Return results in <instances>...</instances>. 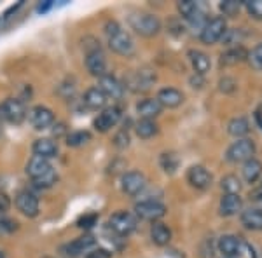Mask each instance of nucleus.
Returning <instances> with one entry per match:
<instances>
[{
    "mask_svg": "<svg viewBox=\"0 0 262 258\" xmlns=\"http://www.w3.org/2000/svg\"><path fill=\"white\" fill-rule=\"evenodd\" d=\"M250 201L253 202V208L262 209V187H260V189H257L255 192H252Z\"/></svg>",
    "mask_w": 262,
    "mask_h": 258,
    "instance_id": "a18cd8bd",
    "label": "nucleus"
},
{
    "mask_svg": "<svg viewBox=\"0 0 262 258\" xmlns=\"http://www.w3.org/2000/svg\"><path fill=\"white\" fill-rule=\"evenodd\" d=\"M253 154H255V143L248 138H242V139H236L234 143L227 149L226 152V159L229 162H247V160L253 159Z\"/></svg>",
    "mask_w": 262,
    "mask_h": 258,
    "instance_id": "20e7f679",
    "label": "nucleus"
},
{
    "mask_svg": "<svg viewBox=\"0 0 262 258\" xmlns=\"http://www.w3.org/2000/svg\"><path fill=\"white\" fill-rule=\"evenodd\" d=\"M227 32V23L222 16H215V18L208 19L203 27V30L200 32V40L205 45H213L219 40H222V37Z\"/></svg>",
    "mask_w": 262,
    "mask_h": 258,
    "instance_id": "7ed1b4c3",
    "label": "nucleus"
},
{
    "mask_svg": "<svg viewBox=\"0 0 262 258\" xmlns=\"http://www.w3.org/2000/svg\"><path fill=\"white\" fill-rule=\"evenodd\" d=\"M217 249L222 253L224 258H238L243 253V243L239 238L232 234L221 236L217 241Z\"/></svg>",
    "mask_w": 262,
    "mask_h": 258,
    "instance_id": "f8f14e48",
    "label": "nucleus"
},
{
    "mask_svg": "<svg viewBox=\"0 0 262 258\" xmlns=\"http://www.w3.org/2000/svg\"><path fill=\"white\" fill-rule=\"evenodd\" d=\"M222 40L226 45H232V48H236L238 44H242V30H238V28H231V30L226 32V35L222 37Z\"/></svg>",
    "mask_w": 262,
    "mask_h": 258,
    "instance_id": "4c0bfd02",
    "label": "nucleus"
},
{
    "mask_svg": "<svg viewBox=\"0 0 262 258\" xmlns=\"http://www.w3.org/2000/svg\"><path fill=\"white\" fill-rule=\"evenodd\" d=\"M14 202H16V208H18L25 217L35 218L37 215H39L40 206H39V199H37L35 194L28 192V190H21V192H18V196H16Z\"/></svg>",
    "mask_w": 262,
    "mask_h": 258,
    "instance_id": "9b49d317",
    "label": "nucleus"
},
{
    "mask_svg": "<svg viewBox=\"0 0 262 258\" xmlns=\"http://www.w3.org/2000/svg\"><path fill=\"white\" fill-rule=\"evenodd\" d=\"M177 9H179L182 18H185L189 21L198 11H201V7H200V4L192 2V0H182V2L177 4Z\"/></svg>",
    "mask_w": 262,
    "mask_h": 258,
    "instance_id": "2f4dec72",
    "label": "nucleus"
},
{
    "mask_svg": "<svg viewBox=\"0 0 262 258\" xmlns=\"http://www.w3.org/2000/svg\"><path fill=\"white\" fill-rule=\"evenodd\" d=\"M28 119H30V124L35 129H48L49 126L54 124V113L53 110H49L48 107H33L28 113Z\"/></svg>",
    "mask_w": 262,
    "mask_h": 258,
    "instance_id": "dca6fc26",
    "label": "nucleus"
},
{
    "mask_svg": "<svg viewBox=\"0 0 262 258\" xmlns=\"http://www.w3.org/2000/svg\"><path fill=\"white\" fill-rule=\"evenodd\" d=\"M135 215L142 220H149V222H158L166 215V206L163 202L156 201V199H145L135 204Z\"/></svg>",
    "mask_w": 262,
    "mask_h": 258,
    "instance_id": "39448f33",
    "label": "nucleus"
},
{
    "mask_svg": "<svg viewBox=\"0 0 262 258\" xmlns=\"http://www.w3.org/2000/svg\"><path fill=\"white\" fill-rule=\"evenodd\" d=\"M191 84H192V87H194V89H196V87H198V89H200V87H203L201 86V84H203V77H201V75H194V77L191 79Z\"/></svg>",
    "mask_w": 262,
    "mask_h": 258,
    "instance_id": "de8ad7c7",
    "label": "nucleus"
},
{
    "mask_svg": "<svg viewBox=\"0 0 262 258\" xmlns=\"http://www.w3.org/2000/svg\"><path fill=\"white\" fill-rule=\"evenodd\" d=\"M95 244H96L95 236L84 234V236H81V238L74 239L72 243L61 246V251H63V255H67V256H79L81 253L91 251V249L95 248Z\"/></svg>",
    "mask_w": 262,
    "mask_h": 258,
    "instance_id": "2eb2a0df",
    "label": "nucleus"
},
{
    "mask_svg": "<svg viewBox=\"0 0 262 258\" xmlns=\"http://www.w3.org/2000/svg\"><path fill=\"white\" fill-rule=\"evenodd\" d=\"M163 107L159 105L158 100L154 98H147V100H142L138 101L137 105V113L140 115V119H152L154 121L156 117L161 113Z\"/></svg>",
    "mask_w": 262,
    "mask_h": 258,
    "instance_id": "393cba45",
    "label": "nucleus"
},
{
    "mask_svg": "<svg viewBox=\"0 0 262 258\" xmlns=\"http://www.w3.org/2000/svg\"><path fill=\"white\" fill-rule=\"evenodd\" d=\"M33 154L37 157H42V159H51V157H56L58 154V143L53 142L51 138H39L33 142V147H32Z\"/></svg>",
    "mask_w": 262,
    "mask_h": 258,
    "instance_id": "412c9836",
    "label": "nucleus"
},
{
    "mask_svg": "<svg viewBox=\"0 0 262 258\" xmlns=\"http://www.w3.org/2000/svg\"><path fill=\"white\" fill-rule=\"evenodd\" d=\"M243 201L239 194H224L219 204V213L221 217H234V215L242 213Z\"/></svg>",
    "mask_w": 262,
    "mask_h": 258,
    "instance_id": "a211bd4d",
    "label": "nucleus"
},
{
    "mask_svg": "<svg viewBox=\"0 0 262 258\" xmlns=\"http://www.w3.org/2000/svg\"><path fill=\"white\" fill-rule=\"evenodd\" d=\"M227 133L231 134V136L242 139L243 136H247L248 133H250V122H248L247 117H234V119H231L227 122Z\"/></svg>",
    "mask_w": 262,
    "mask_h": 258,
    "instance_id": "cd10ccee",
    "label": "nucleus"
},
{
    "mask_svg": "<svg viewBox=\"0 0 262 258\" xmlns=\"http://www.w3.org/2000/svg\"><path fill=\"white\" fill-rule=\"evenodd\" d=\"M16 225H18V223H16L14 220L0 215V234H11V232L16 230Z\"/></svg>",
    "mask_w": 262,
    "mask_h": 258,
    "instance_id": "a19ab883",
    "label": "nucleus"
},
{
    "mask_svg": "<svg viewBox=\"0 0 262 258\" xmlns=\"http://www.w3.org/2000/svg\"><path fill=\"white\" fill-rule=\"evenodd\" d=\"M131 30H135L142 37H154L161 32V21L158 16L149 12H135L128 18Z\"/></svg>",
    "mask_w": 262,
    "mask_h": 258,
    "instance_id": "f03ea898",
    "label": "nucleus"
},
{
    "mask_svg": "<svg viewBox=\"0 0 262 258\" xmlns=\"http://www.w3.org/2000/svg\"><path fill=\"white\" fill-rule=\"evenodd\" d=\"M51 171H53V166H51L49 160L37 157V155H33L27 164V175L33 180V183L42 180L44 176H48Z\"/></svg>",
    "mask_w": 262,
    "mask_h": 258,
    "instance_id": "f3484780",
    "label": "nucleus"
},
{
    "mask_svg": "<svg viewBox=\"0 0 262 258\" xmlns=\"http://www.w3.org/2000/svg\"><path fill=\"white\" fill-rule=\"evenodd\" d=\"M114 145L117 147V149H126V147L129 145V133L128 129H121L119 133L116 134V138H114Z\"/></svg>",
    "mask_w": 262,
    "mask_h": 258,
    "instance_id": "79ce46f5",
    "label": "nucleus"
},
{
    "mask_svg": "<svg viewBox=\"0 0 262 258\" xmlns=\"http://www.w3.org/2000/svg\"><path fill=\"white\" fill-rule=\"evenodd\" d=\"M242 175H243V180L247 181V183H250V185L255 183L262 175V162L260 160H257L255 157L247 160V162L243 164Z\"/></svg>",
    "mask_w": 262,
    "mask_h": 258,
    "instance_id": "c85d7f7f",
    "label": "nucleus"
},
{
    "mask_svg": "<svg viewBox=\"0 0 262 258\" xmlns=\"http://www.w3.org/2000/svg\"><path fill=\"white\" fill-rule=\"evenodd\" d=\"M154 82H156V72H152L149 68H142L135 72V74H131L124 80V86L135 92H145L150 89Z\"/></svg>",
    "mask_w": 262,
    "mask_h": 258,
    "instance_id": "423d86ee",
    "label": "nucleus"
},
{
    "mask_svg": "<svg viewBox=\"0 0 262 258\" xmlns=\"http://www.w3.org/2000/svg\"><path fill=\"white\" fill-rule=\"evenodd\" d=\"M107 96L103 95V91L100 87H90L84 95V105L90 110H100L107 105Z\"/></svg>",
    "mask_w": 262,
    "mask_h": 258,
    "instance_id": "bb28decb",
    "label": "nucleus"
},
{
    "mask_svg": "<svg viewBox=\"0 0 262 258\" xmlns=\"http://www.w3.org/2000/svg\"><path fill=\"white\" fill-rule=\"evenodd\" d=\"M243 2H238V0H224V2H221V11L224 16H229V18H234L236 14L239 12V9H242Z\"/></svg>",
    "mask_w": 262,
    "mask_h": 258,
    "instance_id": "f704fd0d",
    "label": "nucleus"
},
{
    "mask_svg": "<svg viewBox=\"0 0 262 258\" xmlns=\"http://www.w3.org/2000/svg\"><path fill=\"white\" fill-rule=\"evenodd\" d=\"M105 35H107L108 48L114 53L121 54L124 58H129L135 54V42L131 39V35L124 28L121 27L117 21H107L105 25Z\"/></svg>",
    "mask_w": 262,
    "mask_h": 258,
    "instance_id": "f257e3e1",
    "label": "nucleus"
},
{
    "mask_svg": "<svg viewBox=\"0 0 262 258\" xmlns=\"http://www.w3.org/2000/svg\"><path fill=\"white\" fill-rule=\"evenodd\" d=\"M100 89L103 91V95L107 98H112V100H121L122 95H124V86L117 80L114 75H103L100 79Z\"/></svg>",
    "mask_w": 262,
    "mask_h": 258,
    "instance_id": "6ab92c4d",
    "label": "nucleus"
},
{
    "mask_svg": "<svg viewBox=\"0 0 262 258\" xmlns=\"http://www.w3.org/2000/svg\"><path fill=\"white\" fill-rule=\"evenodd\" d=\"M112 253L105 248H93L91 251L86 253V258H111Z\"/></svg>",
    "mask_w": 262,
    "mask_h": 258,
    "instance_id": "37998d69",
    "label": "nucleus"
},
{
    "mask_svg": "<svg viewBox=\"0 0 262 258\" xmlns=\"http://www.w3.org/2000/svg\"><path fill=\"white\" fill-rule=\"evenodd\" d=\"M86 68L93 77L101 79L103 75H107V60L100 45L86 51Z\"/></svg>",
    "mask_w": 262,
    "mask_h": 258,
    "instance_id": "1a4fd4ad",
    "label": "nucleus"
},
{
    "mask_svg": "<svg viewBox=\"0 0 262 258\" xmlns=\"http://www.w3.org/2000/svg\"><path fill=\"white\" fill-rule=\"evenodd\" d=\"M248 60V51L243 45H236V48H229L221 54V65L222 66H234L238 63Z\"/></svg>",
    "mask_w": 262,
    "mask_h": 258,
    "instance_id": "4be33fe9",
    "label": "nucleus"
},
{
    "mask_svg": "<svg viewBox=\"0 0 262 258\" xmlns=\"http://www.w3.org/2000/svg\"><path fill=\"white\" fill-rule=\"evenodd\" d=\"M108 227L117 236H129L137 228V217L128 211H117L108 218Z\"/></svg>",
    "mask_w": 262,
    "mask_h": 258,
    "instance_id": "0eeeda50",
    "label": "nucleus"
},
{
    "mask_svg": "<svg viewBox=\"0 0 262 258\" xmlns=\"http://www.w3.org/2000/svg\"><path fill=\"white\" fill-rule=\"evenodd\" d=\"M90 142H91L90 131H74V133H70L69 136H67V145L74 147V149L86 145V143H90Z\"/></svg>",
    "mask_w": 262,
    "mask_h": 258,
    "instance_id": "7c9ffc66",
    "label": "nucleus"
},
{
    "mask_svg": "<svg viewBox=\"0 0 262 258\" xmlns=\"http://www.w3.org/2000/svg\"><path fill=\"white\" fill-rule=\"evenodd\" d=\"M96 222H98V215L88 213V215H82V217L77 220V227L84 228V230H90V228L96 225Z\"/></svg>",
    "mask_w": 262,
    "mask_h": 258,
    "instance_id": "58836bf2",
    "label": "nucleus"
},
{
    "mask_svg": "<svg viewBox=\"0 0 262 258\" xmlns=\"http://www.w3.org/2000/svg\"><path fill=\"white\" fill-rule=\"evenodd\" d=\"M159 162H161V168L166 173H175L180 160L177 157V154H173V152H164L161 155V159H159Z\"/></svg>",
    "mask_w": 262,
    "mask_h": 258,
    "instance_id": "72a5a7b5",
    "label": "nucleus"
},
{
    "mask_svg": "<svg viewBox=\"0 0 262 258\" xmlns=\"http://www.w3.org/2000/svg\"><path fill=\"white\" fill-rule=\"evenodd\" d=\"M0 117L11 122V124H21L27 117V110H25V105L19 100L9 98L0 105Z\"/></svg>",
    "mask_w": 262,
    "mask_h": 258,
    "instance_id": "6e6552de",
    "label": "nucleus"
},
{
    "mask_svg": "<svg viewBox=\"0 0 262 258\" xmlns=\"http://www.w3.org/2000/svg\"><path fill=\"white\" fill-rule=\"evenodd\" d=\"M215 256V243L212 238H206L201 244V258H213Z\"/></svg>",
    "mask_w": 262,
    "mask_h": 258,
    "instance_id": "ea45409f",
    "label": "nucleus"
},
{
    "mask_svg": "<svg viewBox=\"0 0 262 258\" xmlns=\"http://www.w3.org/2000/svg\"><path fill=\"white\" fill-rule=\"evenodd\" d=\"M187 181L191 183V187L198 190H206L212 187L213 176L205 166H191L187 171Z\"/></svg>",
    "mask_w": 262,
    "mask_h": 258,
    "instance_id": "4468645a",
    "label": "nucleus"
},
{
    "mask_svg": "<svg viewBox=\"0 0 262 258\" xmlns=\"http://www.w3.org/2000/svg\"><path fill=\"white\" fill-rule=\"evenodd\" d=\"M53 6H54V4H53V0H46L44 4H40V6L37 7V11H39L40 14H42V12H48V11L51 9V7H53Z\"/></svg>",
    "mask_w": 262,
    "mask_h": 258,
    "instance_id": "49530a36",
    "label": "nucleus"
},
{
    "mask_svg": "<svg viewBox=\"0 0 262 258\" xmlns=\"http://www.w3.org/2000/svg\"><path fill=\"white\" fill-rule=\"evenodd\" d=\"M121 115H122V112L119 107H108L96 117L93 126H95V129L98 131V133H107V131H111L114 126L121 121Z\"/></svg>",
    "mask_w": 262,
    "mask_h": 258,
    "instance_id": "ddd939ff",
    "label": "nucleus"
},
{
    "mask_svg": "<svg viewBox=\"0 0 262 258\" xmlns=\"http://www.w3.org/2000/svg\"><path fill=\"white\" fill-rule=\"evenodd\" d=\"M248 63L253 70L262 72V42L257 44L250 53H248Z\"/></svg>",
    "mask_w": 262,
    "mask_h": 258,
    "instance_id": "c9c22d12",
    "label": "nucleus"
},
{
    "mask_svg": "<svg viewBox=\"0 0 262 258\" xmlns=\"http://www.w3.org/2000/svg\"><path fill=\"white\" fill-rule=\"evenodd\" d=\"M0 258H6V255H4V251H0Z\"/></svg>",
    "mask_w": 262,
    "mask_h": 258,
    "instance_id": "8fccbe9b",
    "label": "nucleus"
},
{
    "mask_svg": "<svg viewBox=\"0 0 262 258\" xmlns=\"http://www.w3.org/2000/svg\"><path fill=\"white\" fill-rule=\"evenodd\" d=\"M150 239L156 246H166L171 241V230L161 222H154L150 227Z\"/></svg>",
    "mask_w": 262,
    "mask_h": 258,
    "instance_id": "a878e982",
    "label": "nucleus"
},
{
    "mask_svg": "<svg viewBox=\"0 0 262 258\" xmlns=\"http://www.w3.org/2000/svg\"><path fill=\"white\" fill-rule=\"evenodd\" d=\"M221 187L224 194H239L242 190V181L236 175H227L221 180Z\"/></svg>",
    "mask_w": 262,
    "mask_h": 258,
    "instance_id": "473e14b6",
    "label": "nucleus"
},
{
    "mask_svg": "<svg viewBox=\"0 0 262 258\" xmlns=\"http://www.w3.org/2000/svg\"><path fill=\"white\" fill-rule=\"evenodd\" d=\"M239 220H242V225L248 230H262V209L259 208L252 206V208L242 211Z\"/></svg>",
    "mask_w": 262,
    "mask_h": 258,
    "instance_id": "b1692460",
    "label": "nucleus"
},
{
    "mask_svg": "<svg viewBox=\"0 0 262 258\" xmlns=\"http://www.w3.org/2000/svg\"><path fill=\"white\" fill-rule=\"evenodd\" d=\"M156 100L159 101L161 107H166V108H177L184 103V95L182 91L175 89V87H163L161 91L158 92Z\"/></svg>",
    "mask_w": 262,
    "mask_h": 258,
    "instance_id": "aec40b11",
    "label": "nucleus"
},
{
    "mask_svg": "<svg viewBox=\"0 0 262 258\" xmlns=\"http://www.w3.org/2000/svg\"><path fill=\"white\" fill-rule=\"evenodd\" d=\"M189 60H191V65L194 72H196L198 75H206L210 72V68H212V61H210L208 54H205L203 51H189Z\"/></svg>",
    "mask_w": 262,
    "mask_h": 258,
    "instance_id": "5701e85b",
    "label": "nucleus"
},
{
    "mask_svg": "<svg viewBox=\"0 0 262 258\" xmlns=\"http://www.w3.org/2000/svg\"><path fill=\"white\" fill-rule=\"evenodd\" d=\"M147 187V178L142 171H128L121 178V189L128 196H138Z\"/></svg>",
    "mask_w": 262,
    "mask_h": 258,
    "instance_id": "9d476101",
    "label": "nucleus"
},
{
    "mask_svg": "<svg viewBox=\"0 0 262 258\" xmlns=\"http://www.w3.org/2000/svg\"><path fill=\"white\" fill-rule=\"evenodd\" d=\"M219 84H221L222 92H232L236 89V82H234V79H231V77H224Z\"/></svg>",
    "mask_w": 262,
    "mask_h": 258,
    "instance_id": "c03bdc74",
    "label": "nucleus"
},
{
    "mask_svg": "<svg viewBox=\"0 0 262 258\" xmlns=\"http://www.w3.org/2000/svg\"><path fill=\"white\" fill-rule=\"evenodd\" d=\"M135 131H137V134H138V138H142V139H149L152 136H156L158 134V124H156L152 119H140L135 124Z\"/></svg>",
    "mask_w": 262,
    "mask_h": 258,
    "instance_id": "c756f323",
    "label": "nucleus"
},
{
    "mask_svg": "<svg viewBox=\"0 0 262 258\" xmlns=\"http://www.w3.org/2000/svg\"><path fill=\"white\" fill-rule=\"evenodd\" d=\"M255 122L259 124V128L262 129V112H260V110H257V112H255Z\"/></svg>",
    "mask_w": 262,
    "mask_h": 258,
    "instance_id": "09e8293b",
    "label": "nucleus"
},
{
    "mask_svg": "<svg viewBox=\"0 0 262 258\" xmlns=\"http://www.w3.org/2000/svg\"><path fill=\"white\" fill-rule=\"evenodd\" d=\"M243 6L247 7L248 14L253 19H262V0H245Z\"/></svg>",
    "mask_w": 262,
    "mask_h": 258,
    "instance_id": "e433bc0d",
    "label": "nucleus"
}]
</instances>
